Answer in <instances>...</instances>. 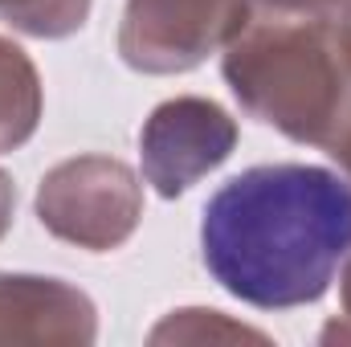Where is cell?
<instances>
[{
	"instance_id": "13",
	"label": "cell",
	"mask_w": 351,
	"mask_h": 347,
	"mask_svg": "<svg viewBox=\"0 0 351 347\" xmlns=\"http://www.w3.org/2000/svg\"><path fill=\"white\" fill-rule=\"evenodd\" d=\"M327 156H331V160H339V168H343V172H348V180H351V127L343 131V139H339Z\"/></svg>"
},
{
	"instance_id": "11",
	"label": "cell",
	"mask_w": 351,
	"mask_h": 347,
	"mask_svg": "<svg viewBox=\"0 0 351 347\" xmlns=\"http://www.w3.org/2000/svg\"><path fill=\"white\" fill-rule=\"evenodd\" d=\"M323 344H351V254H348V270H343V315L339 319H331L327 327H323V335H319Z\"/></svg>"
},
{
	"instance_id": "8",
	"label": "cell",
	"mask_w": 351,
	"mask_h": 347,
	"mask_svg": "<svg viewBox=\"0 0 351 347\" xmlns=\"http://www.w3.org/2000/svg\"><path fill=\"white\" fill-rule=\"evenodd\" d=\"M90 4L94 0H0V21L25 37L62 41L86 25Z\"/></svg>"
},
{
	"instance_id": "1",
	"label": "cell",
	"mask_w": 351,
	"mask_h": 347,
	"mask_svg": "<svg viewBox=\"0 0 351 347\" xmlns=\"http://www.w3.org/2000/svg\"><path fill=\"white\" fill-rule=\"evenodd\" d=\"M351 254V180L315 164H262L213 192L200 258L221 290L290 311L319 302Z\"/></svg>"
},
{
	"instance_id": "4",
	"label": "cell",
	"mask_w": 351,
	"mask_h": 347,
	"mask_svg": "<svg viewBox=\"0 0 351 347\" xmlns=\"http://www.w3.org/2000/svg\"><path fill=\"white\" fill-rule=\"evenodd\" d=\"M254 16L250 0H127L119 58L139 74H188Z\"/></svg>"
},
{
	"instance_id": "5",
	"label": "cell",
	"mask_w": 351,
	"mask_h": 347,
	"mask_svg": "<svg viewBox=\"0 0 351 347\" xmlns=\"http://www.w3.org/2000/svg\"><path fill=\"white\" fill-rule=\"evenodd\" d=\"M237 147V119L196 94H180L160 102L139 131V160L143 180L164 196H184L200 176L217 172Z\"/></svg>"
},
{
	"instance_id": "3",
	"label": "cell",
	"mask_w": 351,
	"mask_h": 347,
	"mask_svg": "<svg viewBox=\"0 0 351 347\" xmlns=\"http://www.w3.org/2000/svg\"><path fill=\"white\" fill-rule=\"evenodd\" d=\"M143 217V184L114 156H74L37 184V221L58 241L110 254L131 241Z\"/></svg>"
},
{
	"instance_id": "7",
	"label": "cell",
	"mask_w": 351,
	"mask_h": 347,
	"mask_svg": "<svg viewBox=\"0 0 351 347\" xmlns=\"http://www.w3.org/2000/svg\"><path fill=\"white\" fill-rule=\"evenodd\" d=\"M41 106L45 94L33 58L16 41L0 37V152H12L33 139L41 123Z\"/></svg>"
},
{
	"instance_id": "2",
	"label": "cell",
	"mask_w": 351,
	"mask_h": 347,
	"mask_svg": "<svg viewBox=\"0 0 351 347\" xmlns=\"http://www.w3.org/2000/svg\"><path fill=\"white\" fill-rule=\"evenodd\" d=\"M221 70L241 110L294 143L331 152L351 127V21L250 16Z\"/></svg>"
},
{
	"instance_id": "10",
	"label": "cell",
	"mask_w": 351,
	"mask_h": 347,
	"mask_svg": "<svg viewBox=\"0 0 351 347\" xmlns=\"http://www.w3.org/2000/svg\"><path fill=\"white\" fill-rule=\"evenodd\" d=\"M262 12H286V16H331L351 21V0H250Z\"/></svg>"
},
{
	"instance_id": "9",
	"label": "cell",
	"mask_w": 351,
	"mask_h": 347,
	"mask_svg": "<svg viewBox=\"0 0 351 347\" xmlns=\"http://www.w3.org/2000/svg\"><path fill=\"white\" fill-rule=\"evenodd\" d=\"M221 339H258L265 344L262 331L233 323L221 311H204V307H188V311H172L156 331L152 344H221Z\"/></svg>"
},
{
	"instance_id": "6",
	"label": "cell",
	"mask_w": 351,
	"mask_h": 347,
	"mask_svg": "<svg viewBox=\"0 0 351 347\" xmlns=\"http://www.w3.org/2000/svg\"><path fill=\"white\" fill-rule=\"evenodd\" d=\"M98 339V307L66 278L0 270V344H70Z\"/></svg>"
},
{
	"instance_id": "12",
	"label": "cell",
	"mask_w": 351,
	"mask_h": 347,
	"mask_svg": "<svg viewBox=\"0 0 351 347\" xmlns=\"http://www.w3.org/2000/svg\"><path fill=\"white\" fill-rule=\"evenodd\" d=\"M12 213H16V188H12L8 172L0 168V237H4L8 225H12Z\"/></svg>"
}]
</instances>
